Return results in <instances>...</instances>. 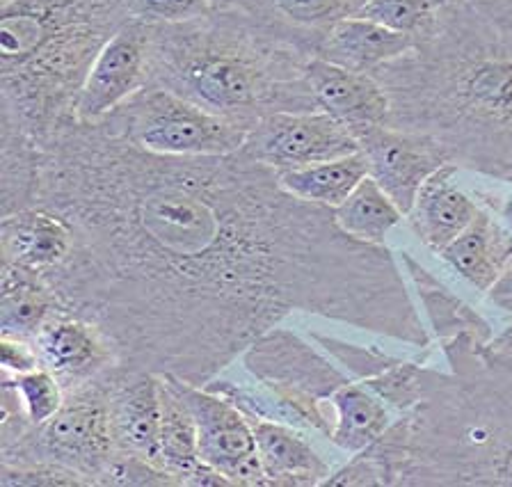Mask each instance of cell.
<instances>
[{"instance_id": "6da1fadb", "label": "cell", "mask_w": 512, "mask_h": 487, "mask_svg": "<svg viewBox=\"0 0 512 487\" xmlns=\"http://www.w3.org/2000/svg\"><path fill=\"white\" fill-rule=\"evenodd\" d=\"M32 206L74 229L42 275L60 309L126 369L204 387L293 311L437 350L398 254L348 236L243 149L158 156L71 122L37 145Z\"/></svg>"}, {"instance_id": "7a4b0ae2", "label": "cell", "mask_w": 512, "mask_h": 487, "mask_svg": "<svg viewBox=\"0 0 512 487\" xmlns=\"http://www.w3.org/2000/svg\"><path fill=\"white\" fill-rule=\"evenodd\" d=\"M373 76L391 126L437 140L462 172L512 186V28L451 0L435 33Z\"/></svg>"}, {"instance_id": "3957f363", "label": "cell", "mask_w": 512, "mask_h": 487, "mask_svg": "<svg viewBox=\"0 0 512 487\" xmlns=\"http://www.w3.org/2000/svg\"><path fill=\"white\" fill-rule=\"evenodd\" d=\"M147 26V85L247 131L275 113L318 110L307 81L314 55L236 12L213 10L192 21Z\"/></svg>"}, {"instance_id": "277c9868", "label": "cell", "mask_w": 512, "mask_h": 487, "mask_svg": "<svg viewBox=\"0 0 512 487\" xmlns=\"http://www.w3.org/2000/svg\"><path fill=\"white\" fill-rule=\"evenodd\" d=\"M407 414L410 449L400 487H512V357L492 343L439 348Z\"/></svg>"}, {"instance_id": "5b68a950", "label": "cell", "mask_w": 512, "mask_h": 487, "mask_svg": "<svg viewBox=\"0 0 512 487\" xmlns=\"http://www.w3.org/2000/svg\"><path fill=\"white\" fill-rule=\"evenodd\" d=\"M108 371L64 389L67 394L60 410L39 426L23 414L12 387H0V467L46 462L74 471L90 487H108L117 460L110 428Z\"/></svg>"}, {"instance_id": "8992f818", "label": "cell", "mask_w": 512, "mask_h": 487, "mask_svg": "<svg viewBox=\"0 0 512 487\" xmlns=\"http://www.w3.org/2000/svg\"><path fill=\"white\" fill-rule=\"evenodd\" d=\"M96 124L158 156H227L243 149L250 138L243 126L156 85H144Z\"/></svg>"}, {"instance_id": "52a82bcc", "label": "cell", "mask_w": 512, "mask_h": 487, "mask_svg": "<svg viewBox=\"0 0 512 487\" xmlns=\"http://www.w3.org/2000/svg\"><path fill=\"white\" fill-rule=\"evenodd\" d=\"M240 362L252 380L275 391L300 414L307 433L330 439L334 423L330 398L352 378L314 341L275 327L256 339L240 355Z\"/></svg>"}, {"instance_id": "ba28073f", "label": "cell", "mask_w": 512, "mask_h": 487, "mask_svg": "<svg viewBox=\"0 0 512 487\" xmlns=\"http://www.w3.org/2000/svg\"><path fill=\"white\" fill-rule=\"evenodd\" d=\"M183 401L188 403L197 423L199 460L220 471L231 485L266 487L270 485L261 467L259 451L250 419L238 407L215 391L192 385L170 375Z\"/></svg>"}, {"instance_id": "9c48e42d", "label": "cell", "mask_w": 512, "mask_h": 487, "mask_svg": "<svg viewBox=\"0 0 512 487\" xmlns=\"http://www.w3.org/2000/svg\"><path fill=\"white\" fill-rule=\"evenodd\" d=\"M243 151L277 174L334 161L359 151L357 138L346 124L323 110L275 113L250 131Z\"/></svg>"}, {"instance_id": "30bf717a", "label": "cell", "mask_w": 512, "mask_h": 487, "mask_svg": "<svg viewBox=\"0 0 512 487\" xmlns=\"http://www.w3.org/2000/svg\"><path fill=\"white\" fill-rule=\"evenodd\" d=\"M359 151L368 163V177L394 199L405 215L426 181L451 163L446 149L428 135L396 129L391 124H371L352 129Z\"/></svg>"}, {"instance_id": "8fae6325", "label": "cell", "mask_w": 512, "mask_h": 487, "mask_svg": "<svg viewBox=\"0 0 512 487\" xmlns=\"http://www.w3.org/2000/svg\"><path fill=\"white\" fill-rule=\"evenodd\" d=\"M149 26L131 19L110 37L87 74L76 122L96 124L147 85Z\"/></svg>"}, {"instance_id": "7c38bea8", "label": "cell", "mask_w": 512, "mask_h": 487, "mask_svg": "<svg viewBox=\"0 0 512 487\" xmlns=\"http://www.w3.org/2000/svg\"><path fill=\"white\" fill-rule=\"evenodd\" d=\"M108 407L117 455L165 469L160 455L158 375L119 364L112 366L108 371Z\"/></svg>"}, {"instance_id": "4fadbf2b", "label": "cell", "mask_w": 512, "mask_h": 487, "mask_svg": "<svg viewBox=\"0 0 512 487\" xmlns=\"http://www.w3.org/2000/svg\"><path fill=\"white\" fill-rule=\"evenodd\" d=\"M368 0H213V10L236 12L300 51L316 55L336 23L357 17Z\"/></svg>"}, {"instance_id": "5bb4252c", "label": "cell", "mask_w": 512, "mask_h": 487, "mask_svg": "<svg viewBox=\"0 0 512 487\" xmlns=\"http://www.w3.org/2000/svg\"><path fill=\"white\" fill-rule=\"evenodd\" d=\"M35 348L44 369L58 378L64 389L83 385L117 366L110 339L94 323L58 309L35 337Z\"/></svg>"}, {"instance_id": "9a60e30c", "label": "cell", "mask_w": 512, "mask_h": 487, "mask_svg": "<svg viewBox=\"0 0 512 487\" xmlns=\"http://www.w3.org/2000/svg\"><path fill=\"white\" fill-rule=\"evenodd\" d=\"M74 250V229L62 215L30 206L0 220V266L46 275Z\"/></svg>"}, {"instance_id": "2e32d148", "label": "cell", "mask_w": 512, "mask_h": 487, "mask_svg": "<svg viewBox=\"0 0 512 487\" xmlns=\"http://www.w3.org/2000/svg\"><path fill=\"white\" fill-rule=\"evenodd\" d=\"M307 81L318 110L346 124L350 131L389 124V94L373 74H357L314 55L307 65Z\"/></svg>"}, {"instance_id": "e0dca14e", "label": "cell", "mask_w": 512, "mask_h": 487, "mask_svg": "<svg viewBox=\"0 0 512 487\" xmlns=\"http://www.w3.org/2000/svg\"><path fill=\"white\" fill-rule=\"evenodd\" d=\"M396 254L437 348L462 339H471L478 343L494 341V327L480 311L471 307L469 302H464L458 293L448 289L442 279L432 275L419 259H414V254Z\"/></svg>"}, {"instance_id": "ac0fdd59", "label": "cell", "mask_w": 512, "mask_h": 487, "mask_svg": "<svg viewBox=\"0 0 512 487\" xmlns=\"http://www.w3.org/2000/svg\"><path fill=\"white\" fill-rule=\"evenodd\" d=\"M460 172L453 163L437 170L416 195L412 211L405 215L414 236L435 254L455 241L480 211L474 193L460 183Z\"/></svg>"}, {"instance_id": "d6986e66", "label": "cell", "mask_w": 512, "mask_h": 487, "mask_svg": "<svg viewBox=\"0 0 512 487\" xmlns=\"http://www.w3.org/2000/svg\"><path fill=\"white\" fill-rule=\"evenodd\" d=\"M437 257H442L446 266H451L480 295H487L512 263V231L503 225L499 215L480 204L471 225Z\"/></svg>"}, {"instance_id": "ffe728a7", "label": "cell", "mask_w": 512, "mask_h": 487, "mask_svg": "<svg viewBox=\"0 0 512 487\" xmlns=\"http://www.w3.org/2000/svg\"><path fill=\"white\" fill-rule=\"evenodd\" d=\"M250 423L270 485L318 487L332 476V465L309 442V433L266 419H250Z\"/></svg>"}, {"instance_id": "44dd1931", "label": "cell", "mask_w": 512, "mask_h": 487, "mask_svg": "<svg viewBox=\"0 0 512 487\" xmlns=\"http://www.w3.org/2000/svg\"><path fill=\"white\" fill-rule=\"evenodd\" d=\"M160 385V455L179 487L224 485L227 478L199 460L197 423L170 375H158Z\"/></svg>"}, {"instance_id": "7402d4cb", "label": "cell", "mask_w": 512, "mask_h": 487, "mask_svg": "<svg viewBox=\"0 0 512 487\" xmlns=\"http://www.w3.org/2000/svg\"><path fill=\"white\" fill-rule=\"evenodd\" d=\"M416 49V39L362 17H348L330 28L318 46V58L357 74H375L405 53Z\"/></svg>"}, {"instance_id": "603a6c76", "label": "cell", "mask_w": 512, "mask_h": 487, "mask_svg": "<svg viewBox=\"0 0 512 487\" xmlns=\"http://www.w3.org/2000/svg\"><path fill=\"white\" fill-rule=\"evenodd\" d=\"M58 309V298L42 275L0 266V337L35 341Z\"/></svg>"}, {"instance_id": "cb8c5ba5", "label": "cell", "mask_w": 512, "mask_h": 487, "mask_svg": "<svg viewBox=\"0 0 512 487\" xmlns=\"http://www.w3.org/2000/svg\"><path fill=\"white\" fill-rule=\"evenodd\" d=\"M330 405L334 412L330 442L348 455L364 451L396 419L394 410L359 380H350L336 389Z\"/></svg>"}, {"instance_id": "d4e9b609", "label": "cell", "mask_w": 512, "mask_h": 487, "mask_svg": "<svg viewBox=\"0 0 512 487\" xmlns=\"http://www.w3.org/2000/svg\"><path fill=\"white\" fill-rule=\"evenodd\" d=\"M407 449H410V421L407 414H398L373 444L350 455L343 467L334 469L325 487H400Z\"/></svg>"}, {"instance_id": "484cf974", "label": "cell", "mask_w": 512, "mask_h": 487, "mask_svg": "<svg viewBox=\"0 0 512 487\" xmlns=\"http://www.w3.org/2000/svg\"><path fill=\"white\" fill-rule=\"evenodd\" d=\"M368 177V163L362 151L334 158V161L316 163L302 170H291L279 174L284 190L302 202L336 209L350 197L359 183Z\"/></svg>"}, {"instance_id": "4316f807", "label": "cell", "mask_w": 512, "mask_h": 487, "mask_svg": "<svg viewBox=\"0 0 512 487\" xmlns=\"http://www.w3.org/2000/svg\"><path fill=\"white\" fill-rule=\"evenodd\" d=\"M334 220L341 231L357 241L387 245V236L405 220V213L384 193L378 181L366 177L352 190L346 202L336 206Z\"/></svg>"}, {"instance_id": "83f0119b", "label": "cell", "mask_w": 512, "mask_h": 487, "mask_svg": "<svg viewBox=\"0 0 512 487\" xmlns=\"http://www.w3.org/2000/svg\"><path fill=\"white\" fill-rule=\"evenodd\" d=\"M451 0H368L357 17L380 23L421 44L435 33Z\"/></svg>"}, {"instance_id": "f1b7e54d", "label": "cell", "mask_w": 512, "mask_h": 487, "mask_svg": "<svg viewBox=\"0 0 512 487\" xmlns=\"http://www.w3.org/2000/svg\"><path fill=\"white\" fill-rule=\"evenodd\" d=\"M3 380L14 389L23 414L30 423H46L64 403V385L48 369H35L21 375H3Z\"/></svg>"}, {"instance_id": "f546056e", "label": "cell", "mask_w": 512, "mask_h": 487, "mask_svg": "<svg viewBox=\"0 0 512 487\" xmlns=\"http://www.w3.org/2000/svg\"><path fill=\"white\" fill-rule=\"evenodd\" d=\"M131 19L142 23H183L213 12V0H128Z\"/></svg>"}, {"instance_id": "4dcf8cb0", "label": "cell", "mask_w": 512, "mask_h": 487, "mask_svg": "<svg viewBox=\"0 0 512 487\" xmlns=\"http://www.w3.org/2000/svg\"><path fill=\"white\" fill-rule=\"evenodd\" d=\"M0 487H90L74 471L58 465L0 467Z\"/></svg>"}, {"instance_id": "1f68e13d", "label": "cell", "mask_w": 512, "mask_h": 487, "mask_svg": "<svg viewBox=\"0 0 512 487\" xmlns=\"http://www.w3.org/2000/svg\"><path fill=\"white\" fill-rule=\"evenodd\" d=\"M0 369L3 375H21L42 369V359L32 341L0 337Z\"/></svg>"}, {"instance_id": "d6a6232c", "label": "cell", "mask_w": 512, "mask_h": 487, "mask_svg": "<svg viewBox=\"0 0 512 487\" xmlns=\"http://www.w3.org/2000/svg\"><path fill=\"white\" fill-rule=\"evenodd\" d=\"M490 181V179H487ZM492 186H474L469 188L480 204L499 215V220L512 231V186L499 181H490Z\"/></svg>"}, {"instance_id": "836d02e7", "label": "cell", "mask_w": 512, "mask_h": 487, "mask_svg": "<svg viewBox=\"0 0 512 487\" xmlns=\"http://www.w3.org/2000/svg\"><path fill=\"white\" fill-rule=\"evenodd\" d=\"M485 298L490 300L494 309H499L512 318V263L506 268V273L496 279V284L487 291Z\"/></svg>"}, {"instance_id": "e575fe53", "label": "cell", "mask_w": 512, "mask_h": 487, "mask_svg": "<svg viewBox=\"0 0 512 487\" xmlns=\"http://www.w3.org/2000/svg\"><path fill=\"white\" fill-rule=\"evenodd\" d=\"M478 12L490 17L499 26L512 28V0H467Z\"/></svg>"}, {"instance_id": "d590c367", "label": "cell", "mask_w": 512, "mask_h": 487, "mask_svg": "<svg viewBox=\"0 0 512 487\" xmlns=\"http://www.w3.org/2000/svg\"><path fill=\"white\" fill-rule=\"evenodd\" d=\"M492 348L499 350V353H506L512 357V321L503 327L501 332H496V337L492 341Z\"/></svg>"}]
</instances>
